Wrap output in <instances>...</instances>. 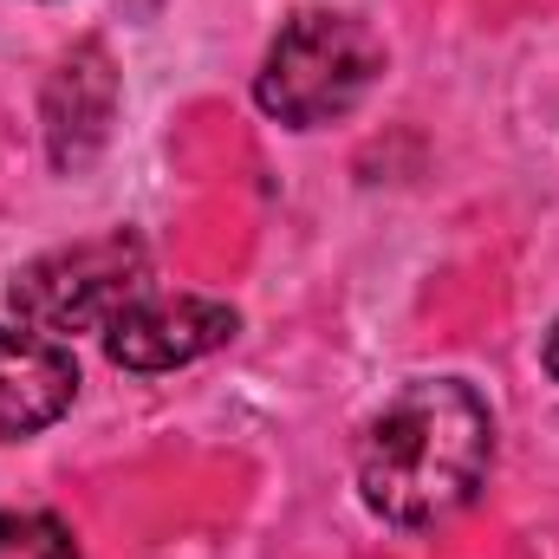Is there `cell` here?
Returning a JSON list of instances; mask_svg holds the SVG:
<instances>
[{
  "instance_id": "cell-5",
  "label": "cell",
  "mask_w": 559,
  "mask_h": 559,
  "mask_svg": "<svg viewBox=\"0 0 559 559\" xmlns=\"http://www.w3.org/2000/svg\"><path fill=\"white\" fill-rule=\"evenodd\" d=\"M79 397V365L59 338L33 325H0V442L59 423Z\"/></svg>"
},
{
  "instance_id": "cell-6",
  "label": "cell",
  "mask_w": 559,
  "mask_h": 559,
  "mask_svg": "<svg viewBox=\"0 0 559 559\" xmlns=\"http://www.w3.org/2000/svg\"><path fill=\"white\" fill-rule=\"evenodd\" d=\"M26 547H33L39 559H79V554H72V534H66L52 514H39V540H26Z\"/></svg>"
},
{
  "instance_id": "cell-1",
  "label": "cell",
  "mask_w": 559,
  "mask_h": 559,
  "mask_svg": "<svg viewBox=\"0 0 559 559\" xmlns=\"http://www.w3.org/2000/svg\"><path fill=\"white\" fill-rule=\"evenodd\" d=\"M495 462V417L462 378H423L397 391L358 449L365 508L391 527H429L475 501Z\"/></svg>"
},
{
  "instance_id": "cell-3",
  "label": "cell",
  "mask_w": 559,
  "mask_h": 559,
  "mask_svg": "<svg viewBox=\"0 0 559 559\" xmlns=\"http://www.w3.org/2000/svg\"><path fill=\"white\" fill-rule=\"evenodd\" d=\"M150 293V254L138 235H105V241H79V248H52L39 261H26L7 299L20 312V325L46 332V338H72V332H105L124 306H138Z\"/></svg>"
},
{
  "instance_id": "cell-2",
  "label": "cell",
  "mask_w": 559,
  "mask_h": 559,
  "mask_svg": "<svg viewBox=\"0 0 559 559\" xmlns=\"http://www.w3.org/2000/svg\"><path fill=\"white\" fill-rule=\"evenodd\" d=\"M384 72V46L365 20L352 13H293L274 33L267 59H261V79H254V98L261 111L293 124V131H312V124H332L345 118L371 79Z\"/></svg>"
},
{
  "instance_id": "cell-7",
  "label": "cell",
  "mask_w": 559,
  "mask_h": 559,
  "mask_svg": "<svg viewBox=\"0 0 559 559\" xmlns=\"http://www.w3.org/2000/svg\"><path fill=\"white\" fill-rule=\"evenodd\" d=\"M547 371H554V378H559V325H554V332H547Z\"/></svg>"
},
{
  "instance_id": "cell-4",
  "label": "cell",
  "mask_w": 559,
  "mask_h": 559,
  "mask_svg": "<svg viewBox=\"0 0 559 559\" xmlns=\"http://www.w3.org/2000/svg\"><path fill=\"white\" fill-rule=\"evenodd\" d=\"M235 325L241 319L222 299H195V293L156 299V293H143L138 306H124L105 325V352L124 371H176V365H195V358L222 352L235 338Z\"/></svg>"
}]
</instances>
